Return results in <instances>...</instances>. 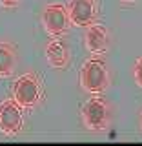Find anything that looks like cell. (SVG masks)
Wrapping results in <instances>:
<instances>
[{"label": "cell", "instance_id": "30bf717a", "mask_svg": "<svg viewBox=\"0 0 142 146\" xmlns=\"http://www.w3.org/2000/svg\"><path fill=\"white\" fill-rule=\"evenodd\" d=\"M133 77H135V82L142 88V57L135 62V68H133Z\"/></svg>", "mask_w": 142, "mask_h": 146}, {"label": "cell", "instance_id": "9c48e42d", "mask_svg": "<svg viewBox=\"0 0 142 146\" xmlns=\"http://www.w3.org/2000/svg\"><path fill=\"white\" fill-rule=\"evenodd\" d=\"M15 64H17L15 49L7 42H0V79L11 75L15 70Z\"/></svg>", "mask_w": 142, "mask_h": 146}, {"label": "cell", "instance_id": "3957f363", "mask_svg": "<svg viewBox=\"0 0 142 146\" xmlns=\"http://www.w3.org/2000/svg\"><path fill=\"white\" fill-rule=\"evenodd\" d=\"M82 119L84 124L93 131H100L108 126L109 122V108L108 102L102 97H93L86 102L82 108Z\"/></svg>", "mask_w": 142, "mask_h": 146}, {"label": "cell", "instance_id": "7c38bea8", "mask_svg": "<svg viewBox=\"0 0 142 146\" xmlns=\"http://www.w3.org/2000/svg\"><path fill=\"white\" fill-rule=\"evenodd\" d=\"M140 126H142V115H140Z\"/></svg>", "mask_w": 142, "mask_h": 146}, {"label": "cell", "instance_id": "52a82bcc", "mask_svg": "<svg viewBox=\"0 0 142 146\" xmlns=\"http://www.w3.org/2000/svg\"><path fill=\"white\" fill-rule=\"evenodd\" d=\"M86 48L93 55H102L108 49V33L100 24H91L86 31Z\"/></svg>", "mask_w": 142, "mask_h": 146}, {"label": "cell", "instance_id": "7a4b0ae2", "mask_svg": "<svg viewBox=\"0 0 142 146\" xmlns=\"http://www.w3.org/2000/svg\"><path fill=\"white\" fill-rule=\"evenodd\" d=\"M13 95H15V100L22 108L36 106V104L40 102V99H42V86H40V80L36 79L35 75H31V73L22 75L20 79H17L15 86H13Z\"/></svg>", "mask_w": 142, "mask_h": 146}, {"label": "cell", "instance_id": "8992f818", "mask_svg": "<svg viewBox=\"0 0 142 146\" xmlns=\"http://www.w3.org/2000/svg\"><path fill=\"white\" fill-rule=\"evenodd\" d=\"M67 13L75 26L89 27L97 18V2L95 0H71Z\"/></svg>", "mask_w": 142, "mask_h": 146}, {"label": "cell", "instance_id": "277c9868", "mask_svg": "<svg viewBox=\"0 0 142 146\" xmlns=\"http://www.w3.org/2000/svg\"><path fill=\"white\" fill-rule=\"evenodd\" d=\"M24 126L22 106L15 99H6L0 102V131L6 135H17Z\"/></svg>", "mask_w": 142, "mask_h": 146}, {"label": "cell", "instance_id": "6da1fadb", "mask_svg": "<svg viewBox=\"0 0 142 146\" xmlns=\"http://www.w3.org/2000/svg\"><path fill=\"white\" fill-rule=\"evenodd\" d=\"M80 84L86 91L102 93L109 86V73H108V68L104 64V60H100V58H89L82 66Z\"/></svg>", "mask_w": 142, "mask_h": 146}, {"label": "cell", "instance_id": "5b68a950", "mask_svg": "<svg viewBox=\"0 0 142 146\" xmlns=\"http://www.w3.org/2000/svg\"><path fill=\"white\" fill-rule=\"evenodd\" d=\"M44 27L49 35L53 36H62L67 33L69 29V13H67V7H64L62 4H49L44 9Z\"/></svg>", "mask_w": 142, "mask_h": 146}, {"label": "cell", "instance_id": "ba28073f", "mask_svg": "<svg viewBox=\"0 0 142 146\" xmlns=\"http://www.w3.org/2000/svg\"><path fill=\"white\" fill-rule=\"evenodd\" d=\"M46 57L53 68H66L69 62V49L62 40H51L46 46Z\"/></svg>", "mask_w": 142, "mask_h": 146}, {"label": "cell", "instance_id": "4fadbf2b", "mask_svg": "<svg viewBox=\"0 0 142 146\" xmlns=\"http://www.w3.org/2000/svg\"><path fill=\"white\" fill-rule=\"evenodd\" d=\"M124 2H131V0H124Z\"/></svg>", "mask_w": 142, "mask_h": 146}, {"label": "cell", "instance_id": "8fae6325", "mask_svg": "<svg viewBox=\"0 0 142 146\" xmlns=\"http://www.w3.org/2000/svg\"><path fill=\"white\" fill-rule=\"evenodd\" d=\"M18 2H20V0H0V4H2L4 7H15Z\"/></svg>", "mask_w": 142, "mask_h": 146}]
</instances>
